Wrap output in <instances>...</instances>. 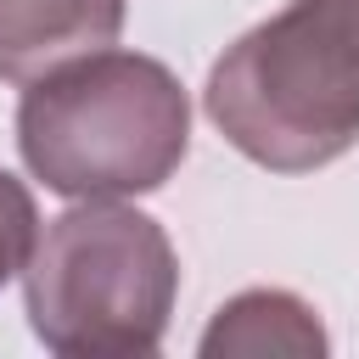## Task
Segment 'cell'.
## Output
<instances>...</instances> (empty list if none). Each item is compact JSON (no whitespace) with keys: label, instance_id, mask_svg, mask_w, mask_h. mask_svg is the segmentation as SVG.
I'll list each match as a JSON object with an SVG mask.
<instances>
[{"label":"cell","instance_id":"1","mask_svg":"<svg viewBox=\"0 0 359 359\" xmlns=\"http://www.w3.org/2000/svg\"><path fill=\"white\" fill-rule=\"evenodd\" d=\"M17 151L28 174L73 202H123L163 191L191 151V95L146 50H90L17 101Z\"/></svg>","mask_w":359,"mask_h":359},{"label":"cell","instance_id":"2","mask_svg":"<svg viewBox=\"0 0 359 359\" xmlns=\"http://www.w3.org/2000/svg\"><path fill=\"white\" fill-rule=\"evenodd\" d=\"M213 129L269 174H309L359 140V28L337 0H286L208 73Z\"/></svg>","mask_w":359,"mask_h":359},{"label":"cell","instance_id":"3","mask_svg":"<svg viewBox=\"0 0 359 359\" xmlns=\"http://www.w3.org/2000/svg\"><path fill=\"white\" fill-rule=\"evenodd\" d=\"M174 297L180 252L168 230L129 202H79L56 213L22 264L28 325L62 359L151 353Z\"/></svg>","mask_w":359,"mask_h":359},{"label":"cell","instance_id":"4","mask_svg":"<svg viewBox=\"0 0 359 359\" xmlns=\"http://www.w3.org/2000/svg\"><path fill=\"white\" fill-rule=\"evenodd\" d=\"M129 0H0V79L28 84L118 39Z\"/></svg>","mask_w":359,"mask_h":359},{"label":"cell","instance_id":"5","mask_svg":"<svg viewBox=\"0 0 359 359\" xmlns=\"http://www.w3.org/2000/svg\"><path fill=\"white\" fill-rule=\"evenodd\" d=\"M208 359H264V353H280V359H314L331 348L320 314L297 297V292H280V286H252V292H236L230 303L213 309L202 342H196Z\"/></svg>","mask_w":359,"mask_h":359},{"label":"cell","instance_id":"6","mask_svg":"<svg viewBox=\"0 0 359 359\" xmlns=\"http://www.w3.org/2000/svg\"><path fill=\"white\" fill-rule=\"evenodd\" d=\"M34 241H39V208H34L28 185L0 168V286L11 275H22Z\"/></svg>","mask_w":359,"mask_h":359},{"label":"cell","instance_id":"7","mask_svg":"<svg viewBox=\"0 0 359 359\" xmlns=\"http://www.w3.org/2000/svg\"><path fill=\"white\" fill-rule=\"evenodd\" d=\"M337 6H342V17H348V22L359 28V0H337Z\"/></svg>","mask_w":359,"mask_h":359}]
</instances>
